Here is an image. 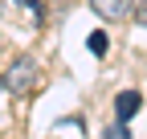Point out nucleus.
<instances>
[{"label":"nucleus","instance_id":"4","mask_svg":"<svg viewBox=\"0 0 147 139\" xmlns=\"http://www.w3.org/2000/svg\"><path fill=\"white\" fill-rule=\"evenodd\" d=\"M115 102H119V119H131V115L139 111V94H135V90H123Z\"/></svg>","mask_w":147,"mask_h":139},{"label":"nucleus","instance_id":"6","mask_svg":"<svg viewBox=\"0 0 147 139\" xmlns=\"http://www.w3.org/2000/svg\"><path fill=\"white\" fill-rule=\"evenodd\" d=\"M90 49L94 53H106V33H90Z\"/></svg>","mask_w":147,"mask_h":139},{"label":"nucleus","instance_id":"8","mask_svg":"<svg viewBox=\"0 0 147 139\" xmlns=\"http://www.w3.org/2000/svg\"><path fill=\"white\" fill-rule=\"evenodd\" d=\"M0 90H4V74H0Z\"/></svg>","mask_w":147,"mask_h":139},{"label":"nucleus","instance_id":"7","mask_svg":"<svg viewBox=\"0 0 147 139\" xmlns=\"http://www.w3.org/2000/svg\"><path fill=\"white\" fill-rule=\"evenodd\" d=\"M139 21H143V25H147V8H139Z\"/></svg>","mask_w":147,"mask_h":139},{"label":"nucleus","instance_id":"1","mask_svg":"<svg viewBox=\"0 0 147 139\" xmlns=\"http://www.w3.org/2000/svg\"><path fill=\"white\" fill-rule=\"evenodd\" d=\"M37 25H41V4L37 0H4L0 4V29L33 33Z\"/></svg>","mask_w":147,"mask_h":139},{"label":"nucleus","instance_id":"5","mask_svg":"<svg viewBox=\"0 0 147 139\" xmlns=\"http://www.w3.org/2000/svg\"><path fill=\"white\" fill-rule=\"evenodd\" d=\"M102 139H131V131H127V127H123V123H110V127H106V135H102Z\"/></svg>","mask_w":147,"mask_h":139},{"label":"nucleus","instance_id":"2","mask_svg":"<svg viewBox=\"0 0 147 139\" xmlns=\"http://www.w3.org/2000/svg\"><path fill=\"white\" fill-rule=\"evenodd\" d=\"M4 86H8L12 94H29V90H37V61H33L29 53L12 57V65H8V78H4Z\"/></svg>","mask_w":147,"mask_h":139},{"label":"nucleus","instance_id":"3","mask_svg":"<svg viewBox=\"0 0 147 139\" xmlns=\"http://www.w3.org/2000/svg\"><path fill=\"white\" fill-rule=\"evenodd\" d=\"M90 8H94L102 21H127V16L135 12L131 0H90Z\"/></svg>","mask_w":147,"mask_h":139}]
</instances>
